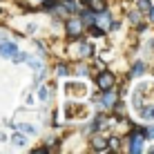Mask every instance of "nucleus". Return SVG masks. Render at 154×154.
<instances>
[{
	"instance_id": "obj_10",
	"label": "nucleus",
	"mask_w": 154,
	"mask_h": 154,
	"mask_svg": "<svg viewBox=\"0 0 154 154\" xmlns=\"http://www.w3.org/2000/svg\"><path fill=\"white\" fill-rule=\"evenodd\" d=\"M25 63H27V65H29V67H34V69H36V72H38V69H42V63L38 60V58H34V56H29V54H27V60H25Z\"/></svg>"
},
{
	"instance_id": "obj_5",
	"label": "nucleus",
	"mask_w": 154,
	"mask_h": 154,
	"mask_svg": "<svg viewBox=\"0 0 154 154\" xmlns=\"http://www.w3.org/2000/svg\"><path fill=\"white\" fill-rule=\"evenodd\" d=\"M114 103H116V92H114L112 87H109V89H103V107H105V109H112Z\"/></svg>"
},
{
	"instance_id": "obj_13",
	"label": "nucleus",
	"mask_w": 154,
	"mask_h": 154,
	"mask_svg": "<svg viewBox=\"0 0 154 154\" xmlns=\"http://www.w3.org/2000/svg\"><path fill=\"white\" fill-rule=\"evenodd\" d=\"M11 143H14V145H18V147H23L25 143H27V139H25L23 134H14L11 136Z\"/></svg>"
},
{
	"instance_id": "obj_1",
	"label": "nucleus",
	"mask_w": 154,
	"mask_h": 154,
	"mask_svg": "<svg viewBox=\"0 0 154 154\" xmlns=\"http://www.w3.org/2000/svg\"><path fill=\"white\" fill-rule=\"evenodd\" d=\"M65 29H67V36H72V38H78V36H81V31H83L81 18H69V20H67V25H65Z\"/></svg>"
},
{
	"instance_id": "obj_15",
	"label": "nucleus",
	"mask_w": 154,
	"mask_h": 154,
	"mask_svg": "<svg viewBox=\"0 0 154 154\" xmlns=\"http://www.w3.org/2000/svg\"><path fill=\"white\" fill-rule=\"evenodd\" d=\"M139 9L141 11H150L152 9V0H139Z\"/></svg>"
},
{
	"instance_id": "obj_4",
	"label": "nucleus",
	"mask_w": 154,
	"mask_h": 154,
	"mask_svg": "<svg viewBox=\"0 0 154 154\" xmlns=\"http://www.w3.org/2000/svg\"><path fill=\"white\" fill-rule=\"evenodd\" d=\"M96 85H98V89H109L114 85V76L109 72H100L96 76Z\"/></svg>"
},
{
	"instance_id": "obj_17",
	"label": "nucleus",
	"mask_w": 154,
	"mask_h": 154,
	"mask_svg": "<svg viewBox=\"0 0 154 154\" xmlns=\"http://www.w3.org/2000/svg\"><path fill=\"white\" fill-rule=\"evenodd\" d=\"M38 98H40V100H47V98H49V89H47V87H40V89H38Z\"/></svg>"
},
{
	"instance_id": "obj_7",
	"label": "nucleus",
	"mask_w": 154,
	"mask_h": 154,
	"mask_svg": "<svg viewBox=\"0 0 154 154\" xmlns=\"http://www.w3.org/2000/svg\"><path fill=\"white\" fill-rule=\"evenodd\" d=\"M81 23H85V25H94V23H96V14H94L92 9L87 7V9L81 14Z\"/></svg>"
},
{
	"instance_id": "obj_11",
	"label": "nucleus",
	"mask_w": 154,
	"mask_h": 154,
	"mask_svg": "<svg viewBox=\"0 0 154 154\" xmlns=\"http://www.w3.org/2000/svg\"><path fill=\"white\" fill-rule=\"evenodd\" d=\"M141 119H145V121H152L154 119V105H152V107H143L141 109Z\"/></svg>"
},
{
	"instance_id": "obj_9",
	"label": "nucleus",
	"mask_w": 154,
	"mask_h": 154,
	"mask_svg": "<svg viewBox=\"0 0 154 154\" xmlns=\"http://www.w3.org/2000/svg\"><path fill=\"white\" fill-rule=\"evenodd\" d=\"M107 145H109V143L105 141V139H100V136H94V139H92V147H94L96 152H103V150H107Z\"/></svg>"
},
{
	"instance_id": "obj_14",
	"label": "nucleus",
	"mask_w": 154,
	"mask_h": 154,
	"mask_svg": "<svg viewBox=\"0 0 154 154\" xmlns=\"http://www.w3.org/2000/svg\"><path fill=\"white\" fill-rule=\"evenodd\" d=\"M18 130L27 132V134H36V127H34V125H29V123H20V125H18Z\"/></svg>"
},
{
	"instance_id": "obj_3",
	"label": "nucleus",
	"mask_w": 154,
	"mask_h": 154,
	"mask_svg": "<svg viewBox=\"0 0 154 154\" xmlns=\"http://www.w3.org/2000/svg\"><path fill=\"white\" fill-rule=\"evenodd\" d=\"M16 51H18V45H16V42H9L7 38L0 40V56L2 58H11Z\"/></svg>"
},
{
	"instance_id": "obj_20",
	"label": "nucleus",
	"mask_w": 154,
	"mask_h": 154,
	"mask_svg": "<svg viewBox=\"0 0 154 154\" xmlns=\"http://www.w3.org/2000/svg\"><path fill=\"white\" fill-rule=\"evenodd\" d=\"M147 14H150V20L154 23V5H152V9H150V11H147Z\"/></svg>"
},
{
	"instance_id": "obj_19",
	"label": "nucleus",
	"mask_w": 154,
	"mask_h": 154,
	"mask_svg": "<svg viewBox=\"0 0 154 154\" xmlns=\"http://www.w3.org/2000/svg\"><path fill=\"white\" fill-rule=\"evenodd\" d=\"M147 139H154V125L147 127Z\"/></svg>"
},
{
	"instance_id": "obj_21",
	"label": "nucleus",
	"mask_w": 154,
	"mask_h": 154,
	"mask_svg": "<svg viewBox=\"0 0 154 154\" xmlns=\"http://www.w3.org/2000/svg\"><path fill=\"white\" fill-rule=\"evenodd\" d=\"M0 40H5V34H2V31H0Z\"/></svg>"
},
{
	"instance_id": "obj_16",
	"label": "nucleus",
	"mask_w": 154,
	"mask_h": 154,
	"mask_svg": "<svg viewBox=\"0 0 154 154\" xmlns=\"http://www.w3.org/2000/svg\"><path fill=\"white\" fill-rule=\"evenodd\" d=\"M56 76H67V65L58 63V65H56Z\"/></svg>"
},
{
	"instance_id": "obj_12",
	"label": "nucleus",
	"mask_w": 154,
	"mask_h": 154,
	"mask_svg": "<svg viewBox=\"0 0 154 154\" xmlns=\"http://www.w3.org/2000/svg\"><path fill=\"white\" fill-rule=\"evenodd\" d=\"M89 36H96V38H100V36H105V31L100 29V27H96V23H94V25H89Z\"/></svg>"
},
{
	"instance_id": "obj_2",
	"label": "nucleus",
	"mask_w": 154,
	"mask_h": 154,
	"mask_svg": "<svg viewBox=\"0 0 154 154\" xmlns=\"http://www.w3.org/2000/svg\"><path fill=\"white\" fill-rule=\"evenodd\" d=\"M143 136H139L136 132H132L130 134V147H127V152H132V154H141L143 152Z\"/></svg>"
},
{
	"instance_id": "obj_18",
	"label": "nucleus",
	"mask_w": 154,
	"mask_h": 154,
	"mask_svg": "<svg viewBox=\"0 0 154 154\" xmlns=\"http://www.w3.org/2000/svg\"><path fill=\"white\" fill-rule=\"evenodd\" d=\"M127 18H130V23H132V25H139V14H136V11L127 14Z\"/></svg>"
},
{
	"instance_id": "obj_8",
	"label": "nucleus",
	"mask_w": 154,
	"mask_h": 154,
	"mask_svg": "<svg viewBox=\"0 0 154 154\" xmlns=\"http://www.w3.org/2000/svg\"><path fill=\"white\" fill-rule=\"evenodd\" d=\"M147 67H145V63L143 60H139V63H134V67L130 69V76L132 78H136V76H143V72H145Z\"/></svg>"
},
{
	"instance_id": "obj_6",
	"label": "nucleus",
	"mask_w": 154,
	"mask_h": 154,
	"mask_svg": "<svg viewBox=\"0 0 154 154\" xmlns=\"http://www.w3.org/2000/svg\"><path fill=\"white\" fill-rule=\"evenodd\" d=\"M85 7H89L94 14H103L105 9H107V5H105V0H87Z\"/></svg>"
}]
</instances>
